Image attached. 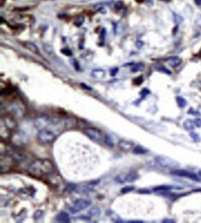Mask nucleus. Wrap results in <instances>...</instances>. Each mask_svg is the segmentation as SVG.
I'll return each instance as SVG.
<instances>
[{"mask_svg": "<svg viewBox=\"0 0 201 223\" xmlns=\"http://www.w3.org/2000/svg\"><path fill=\"white\" fill-rule=\"evenodd\" d=\"M52 162L47 159H35L30 164L28 168V172L33 177H43L45 175L50 174L53 171Z\"/></svg>", "mask_w": 201, "mask_h": 223, "instance_id": "obj_1", "label": "nucleus"}, {"mask_svg": "<svg viewBox=\"0 0 201 223\" xmlns=\"http://www.w3.org/2000/svg\"><path fill=\"white\" fill-rule=\"evenodd\" d=\"M9 111L15 117L22 118L23 116H24L25 111H26L25 105L22 102V101L15 100L9 106Z\"/></svg>", "mask_w": 201, "mask_h": 223, "instance_id": "obj_2", "label": "nucleus"}, {"mask_svg": "<svg viewBox=\"0 0 201 223\" xmlns=\"http://www.w3.org/2000/svg\"><path fill=\"white\" fill-rule=\"evenodd\" d=\"M56 137H57V134L49 129H44V130L39 131V132L37 134L38 140L43 144L52 143V142L55 141Z\"/></svg>", "mask_w": 201, "mask_h": 223, "instance_id": "obj_3", "label": "nucleus"}, {"mask_svg": "<svg viewBox=\"0 0 201 223\" xmlns=\"http://www.w3.org/2000/svg\"><path fill=\"white\" fill-rule=\"evenodd\" d=\"M11 142L16 146H23L28 143V137L23 132H16L11 135Z\"/></svg>", "mask_w": 201, "mask_h": 223, "instance_id": "obj_4", "label": "nucleus"}, {"mask_svg": "<svg viewBox=\"0 0 201 223\" xmlns=\"http://www.w3.org/2000/svg\"><path fill=\"white\" fill-rule=\"evenodd\" d=\"M91 205V201L87 199H78L76 200L73 205L71 207L70 210L71 213H78L80 211H82L85 208H87Z\"/></svg>", "mask_w": 201, "mask_h": 223, "instance_id": "obj_5", "label": "nucleus"}, {"mask_svg": "<svg viewBox=\"0 0 201 223\" xmlns=\"http://www.w3.org/2000/svg\"><path fill=\"white\" fill-rule=\"evenodd\" d=\"M155 160L157 161V163L158 165H160L163 168H168V169H175L178 167V163L175 162L174 160L166 157V156H157L155 158Z\"/></svg>", "mask_w": 201, "mask_h": 223, "instance_id": "obj_6", "label": "nucleus"}, {"mask_svg": "<svg viewBox=\"0 0 201 223\" xmlns=\"http://www.w3.org/2000/svg\"><path fill=\"white\" fill-rule=\"evenodd\" d=\"M84 133L96 143H100L102 141V132L95 128H85Z\"/></svg>", "mask_w": 201, "mask_h": 223, "instance_id": "obj_7", "label": "nucleus"}, {"mask_svg": "<svg viewBox=\"0 0 201 223\" xmlns=\"http://www.w3.org/2000/svg\"><path fill=\"white\" fill-rule=\"evenodd\" d=\"M51 120L47 116H42V117H39L37 118L35 120H34V127L41 131V130H44V129H47L51 123Z\"/></svg>", "mask_w": 201, "mask_h": 223, "instance_id": "obj_8", "label": "nucleus"}, {"mask_svg": "<svg viewBox=\"0 0 201 223\" xmlns=\"http://www.w3.org/2000/svg\"><path fill=\"white\" fill-rule=\"evenodd\" d=\"M172 175H175V176H180V177H185V178H188L190 180H199L198 179V176L193 172H190V171H187V170H173L171 172Z\"/></svg>", "mask_w": 201, "mask_h": 223, "instance_id": "obj_9", "label": "nucleus"}, {"mask_svg": "<svg viewBox=\"0 0 201 223\" xmlns=\"http://www.w3.org/2000/svg\"><path fill=\"white\" fill-rule=\"evenodd\" d=\"M12 160L13 158L9 155L5 156V161L1 157V172H7L9 171L12 167Z\"/></svg>", "mask_w": 201, "mask_h": 223, "instance_id": "obj_10", "label": "nucleus"}, {"mask_svg": "<svg viewBox=\"0 0 201 223\" xmlns=\"http://www.w3.org/2000/svg\"><path fill=\"white\" fill-rule=\"evenodd\" d=\"M1 123H3L8 129H9L10 131H14L17 128V122L14 118H12L11 117H4L1 119Z\"/></svg>", "mask_w": 201, "mask_h": 223, "instance_id": "obj_11", "label": "nucleus"}, {"mask_svg": "<svg viewBox=\"0 0 201 223\" xmlns=\"http://www.w3.org/2000/svg\"><path fill=\"white\" fill-rule=\"evenodd\" d=\"M119 147L120 150L128 152L132 149H133V144L130 141H126V140H120L119 142Z\"/></svg>", "mask_w": 201, "mask_h": 223, "instance_id": "obj_12", "label": "nucleus"}, {"mask_svg": "<svg viewBox=\"0 0 201 223\" xmlns=\"http://www.w3.org/2000/svg\"><path fill=\"white\" fill-rule=\"evenodd\" d=\"M97 182H98V180H96V181H91V182H87V184H82V185L78 186V190L80 192H82V193H87V192L91 191L94 188V186L97 184Z\"/></svg>", "mask_w": 201, "mask_h": 223, "instance_id": "obj_13", "label": "nucleus"}, {"mask_svg": "<svg viewBox=\"0 0 201 223\" xmlns=\"http://www.w3.org/2000/svg\"><path fill=\"white\" fill-rule=\"evenodd\" d=\"M167 63L171 66V67H173V68H176L178 67L179 65H181L182 63V59L178 57H171L167 59Z\"/></svg>", "mask_w": 201, "mask_h": 223, "instance_id": "obj_14", "label": "nucleus"}, {"mask_svg": "<svg viewBox=\"0 0 201 223\" xmlns=\"http://www.w3.org/2000/svg\"><path fill=\"white\" fill-rule=\"evenodd\" d=\"M43 48H44V51L46 52V54L51 57V58H56V54H55V51H54V48L51 45H48V44H44L43 45Z\"/></svg>", "mask_w": 201, "mask_h": 223, "instance_id": "obj_15", "label": "nucleus"}, {"mask_svg": "<svg viewBox=\"0 0 201 223\" xmlns=\"http://www.w3.org/2000/svg\"><path fill=\"white\" fill-rule=\"evenodd\" d=\"M56 220L58 222L67 223L70 222V216L66 212H59L56 217Z\"/></svg>", "mask_w": 201, "mask_h": 223, "instance_id": "obj_16", "label": "nucleus"}, {"mask_svg": "<svg viewBox=\"0 0 201 223\" xmlns=\"http://www.w3.org/2000/svg\"><path fill=\"white\" fill-rule=\"evenodd\" d=\"M23 45H24V46H25L27 49H29L31 52L35 53V54H38V53H39L38 47L36 46L35 44H33V43H32V42H25V43H23Z\"/></svg>", "mask_w": 201, "mask_h": 223, "instance_id": "obj_17", "label": "nucleus"}, {"mask_svg": "<svg viewBox=\"0 0 201 223\" xmlns=\"http://www.w3.org/2000/svg\"><path fill=\"white\" fill-rule=\"evenodd\" d=\"M92 76L95 79H102L105 76V71L101 69H97L92 71Z\"/></svg>", "mask_w": 201, "mask_h": 223, "instance_id": "obj_18", "label": "nucleus"}, {"mask_svg": "<svg viewBox=\"0 0 201 223\" xmlns=\"http://www.w3.org/2000/svg\"><path fill=\"white\" fill-rule=\"evenodd\" d=\"M184 127L187 130V131H193L196 127L195 121L191 120V119H186L184 122Z\"/></svg>", "mask_w": 201, "mask_h": 223, "instance_id": "obj_19", "label": "nucleus"}, {"mask_svg": "<svg viewBox=\"0 0 201 223\" xmlns=\"http://www.w3.org/2000/svg\"><path fill=\"white\" fill-rule=\"evenodd\" d=\"M138 179V174L136 172H130L128 174H126V177H125V180L127 182H132V181H134L135 180Z\"/></svg>", "mask_w": 201, "mask_h": 223, "instance_id": "obj_20", "label": "nucleus"}, {"mask_svg": "<svg viewBox=\"0 0 201 223\" xmlns=\"http://www.w3.org/2000/svg\"><path fill=\"white\" fill-rule=\"evenodd\" d=\"M133 152L134 154H137V155H143V154L147 153V149L144 148L143 146H135V147L133 149Z\"/></svg>", "mask_w": 201, "mask_h": 223, "instance_id": "obj_21", "label": "nucleus"}, {"mask_svg": "<svg viewBox=\"0 0 201 223\" xmlns=\"http://www.w3.org/2000/svg\"><path fill=\"white\" fill-rule=\"evenodd\" d=\"M100 213H101L100 209H99L98 208L95 207V208H91V209L89 210L88 215H89L90 217H98V216L100 215Z\"/></svg>", "mask_w": 201, "mask_h": 223, "instance_id": "obj_22", "label": "nucleus"}, {"mask_svg": "<svg viewBox=\"0 0 201 223\" xmlns=\"http://www.w3.org/2000/svg\"><path fill=\"white\" fill-rule=\"evenodd\" d=\"M176 102H177V105L180 107V108H185L186 106V100L183 97L181 96H177L176 97Z\"/></svg>", "mask_w": 201, "mask_h": 223, "instance_id": "obj_23", "label": "nucleus"}, {"mask_svg": "<svg viewBox=\"0 0 201 223\" xmlns=\"http://www.w3.org/2000/svg\"><path fill=\"white\" fill-rule=\"evenodd\" d=\"M104 142H105V144H106L109 147H113V146H114L113 141H112L111 137H110L109 134H106V135H105V137H104Z\"/></svg>", "mask_w": 201, "mask_h": 223, "instance_id": "obj_24", "label": "nucleus"}, {"mask_svg": "<svg viewBox=\"0 0 201 223\" xmlns=\"http://www.w3.org/2000/svg\"><path fill=\"white\" fill-rule=\"evenodd\" d=\"M172 189V186H169V185H160V186H158V187H155L153 190L155 192H158V191H169Z\"/></svg>", "mask_w": 201, "mask_h": 223, "instance_id": "obj_25", "label": "nucleus"}, {"mask_svg": "<svg viewBox=\"0 0 201 223\" xmlns=\"http://www.w3.org/2000/svg\"><path fill=\"white\" fill-rule=\"evenodd\" d=\"M125 177H126V174L123 175V174H120V175H118L117 177H115V181L119 182V184H123L125 180Z\"/></svg>", "mask_w": 201, "mask_h": 223, "instance_id": "obj_26", "label": "nucleus"}, {"mask_svg": "<svg viewBox=\"0 0 201 223\" xmlns=\"http://www.w3.org/2000/svg\"><path fill=\"white\" fill-rule=\"evenodd\" d=\"M76 188H77V186H76L75 184H68V185L65 186L64 192H66V193H71V192H73Z\"/></svg>", "mask_w": 201, "mask_h": 223, "instance_id": "obj_27", "label": "nucleus"}, {"mask_svg": "<svg viewBox=\"0 0 201 223\" xmlns=\"http://www.w3.org/2000/svg\"><path fill=\"white\" fill-rule=\"evenodd\" d=\"M144 64L143 63H140V64H137L135 65L134 67H133L132 69V71L133 72H136V71H140V70H144Z\"/></svg>", "mask_w": 201, "mask_h": 223, "instance_id": "obj_28", "label": "nucleus"}, {"mask_svg": "<svg viewBox=\"0 0 201 223\" xmlns=\"http://www.w3.org/2000/svg\"><path fill=\"white\" fill-rule=\"evenodd\" d=\"M133 190H134L133 186H125V187H123L122 190H120V192H122L123 194H127V193H129V192H131Z\"/></svg>", "mask_w": 201, "mask_h": 223, "instance_id": "obj_29", "label": "nucleus"}, {"mask_svg": "<svg viewBox=\"0 0 201 223\" xmlns=\"http://www.w3.org/2000/svg\"><path fill=\"white\" fill-rule=\"evenodd\" d=\"M42 216H43V212H42L41 210H37V211H35L34 214H33V218H34V219H39Z\"/></svg>", "mask_w": 201, "mask_h": 223, "instance_id": "obj_30", "label": "nucleus"}, {"mask_svg": "<svg viewBox=\"0 0 201 223\" xmlns=\"http://www.w3.org/2000/svg\"><path fill=\"white\" fill-rule=\"evenodd\" d=\"M190 137H191L195 142H198V141H199V136H198V134L196 133V132H190Z\"/></svg>", "mask_w": 201, "mask_h": 223, "instance_id": "obj_31", "label": "nucleus"}, {"mask_svg": "<svg viewBox=\"0 0 201 223\" xmlns=\"http://www.w3.org/2000/svg\"><path fill=\"white\" fill-rule=\"evenodd\" d=\"M83 22H84V18L83 17H80V19H77L74 23H75L76 26H81L83 24Z\"/></svg>", "mask_w": 201, "mask_h": 223, "instance_id": "obj_32", "label": "nucleus"}, {"mask_svg": "<svg viewBox=\"0 0 201 223\" xmlns=\"http://www.w3.org/2000/svg\"><path fill=\"white\" fill-rule=\"evenodd\" d=\"M142 82H143V77H138V78H136V79H134V80H133V83H134L136 85L141 84H142Z\"/></svg>", "mask_w": 201, "mask_h": 223, "instance_id": "obj_33", "label": "nucleus"}, {"mask_svg": "<svg viewBox=\"0 0 201 223\" xmlns=\"http://www.w3.org/2000/svg\"><path fill=\"white\" fill-rule=\"evenodd\" d=\"M61 52H62V53H63L64 55H66V56H69V57L72 55V52H71V51L70 49H68V48L62 49V50H61Z\"/></svg>", "mask_w": 201, "mask_h": 223, "instance_id": "obj_34", "label": "nucleus"}, {"mask_svg": "<svg viewBox=\"0 0 201 223\" xmlns=\"http://www.w3.org/2000/svg\"><path fill=\"white\" fill-rule=\"evenodd\" d=\"M116 8H117L118 9H123V1H118V2H116Z\"/></svg>", "mask_w": 201, "mask_h": 223, "instance_id": "obj_35", "label": "nucleus"}, {"mask_svg": "<svg viewBox=\"0 0 201 223\" xmlns=\"http://www.w3.org/2000/svg\"><path fill=\"white\" fill-rule=\"evenodd\" d=\"M194 121H195L196 127H201V118H196Z\"/></svg>", "mask_w": 201, "mask_h": 223, "instance_id": "obj_36", "label": "nucleus"}, {"mask_svg": "<svg viewBox=\"0 0 201 223\" xmlns=\"http://www.w3.org/2000/svg\"><path fill=\"white\" fill-rule=\"evenodd\" d=\"M117 72H118V68H114V69H112V70H110V74H111V76L116 75Z\"/></svg>", "mask_w": 201, "mask_h": 223, "instance_id": "obj_37", "label": "nucleus"}, {"mask_svg": "<svg viewBox=\"0 0 201 223\" xmlns=\"http://www.w3.org/2000/svg\"><path fill=\"white\" fill-rule=\"evenodd\" d=\"M72 63H73V65H74V67H75V70H79V65L77 64V61H76L75 59H73Z\"/></svg>", "mask_w": 201, "mask_h": 223, "instance_id": "obj_38", "label": "nucleus"}, {"mask_svg": "<svg viewBox=\"0 0 201 223\" xmlns=\"http://www.w3.org/2000/svg\"><path fill=\"white\" fill-rule=\"evenodd\" d=\"M160 70H161V71H164V72H166V73H168V74H171L172 72L170 71V70H166L164 67H161V69H160Z\"/></svg>", "mask_w": 201, "mask_h": 223, "instance_id": "obj_39", "label": "nucleus"}, {"mask_svg": "<svg viewBox=\"0 0 201 223\" xmlns=\"http://www.w3.org/2000/svg\"><path fill=\"white\" fill-rule=\"evenodd\" d=\"M139 193H141V194H149V191L148 190H139Z\"/></svg>", "mask_w": 201, "mask_h": 223, "instance_id": "obj_40", "label": "nucleus"}, {"mask_svg": "<svg viewBox=\"0 0 201 223\" xmlns=\"http://www.w3.org/2000/svg\"><path fill=\"white\" fill-rule=\"evenodd\" d=\"M149 92L147 91V89H143V91L141 92V94H148Z\"/></svg>", "mask_w": 201, "mask_h": 223, "instance_id": "obj_41", "label": "nucleus"}, {"mask_svg": "<svg viewBox=\"0 0 201 223\" xmlns=\"http://www.w3.org/2000/svg\"><path fill=\"white\" fill-rule=\"evenodd\" d=\"M195 3L197 6H201V0H195Z\"/></svg>", "mask_w": 201, "mask_h": 223, "instance_id": "obj_42", "label": "nucleus"}, {"mask_svg": "<svg viewBox=\"0 0 201 223\" xmlns=\"http://www.w3.org/2000/svg\"><path fill=\"white\" fill-rule=\"evenodd\" d=\"M81 85H82V87H84V88H85V89L91 90V87H89V86H87V85H85V84H82Z\"/></svg>", "mask_w": 201, "mask_h": 223, "instance_id": "obj_43", "label": "nucleus"}, {"mask_svg": "<svg viewBox=\"0 0 201 223\" xmlns=\"http://www.w3.org/2000/svg\"><path fill=\"white\" fill-rule=\"evenodd\" d=\"M188 113H189V114H197V113H196V112H195V111H194L192 108L188 110Z\"/></svg>", "mask_w": 201, "mask_h": 223, "instance_id": "obj_44", "label": "nucleus"}, {"mask_svg": "<svg viewBox=\"0 0 201 223\" xmlns=\"http://www.w3.org/2000/svg\"><path fill=\"white\" fill-rule=\"evenodd\" d=\"M163 222H174V220H172V219H164Z\"/></svg>", "mask_w": 201, "mask_h": 223, "instance_id": "obj_45", "label": "nucleus"}, {"mask_svg": "<svg viewBox=\"0 0 201 223\" xmlns=\"http://www.w3.org/2000/svg\"><path fill=\"white\" fill-rule=\"evenodd\" d=\"M194 192H201V189H195Z\"/></svg>", "mask_w": 201, "mask_h": 223, "instance_id": "obj_46", "label": "nucleus"}, {"mask_svg": "<svg viewBox=\"0 0 201 223\" xmlns=\"http://www.w3.org/2000/svg\"><path fill=\"white\" fill-rule=\"evenodd\" d=\"M198 176H199V177H201V170H199V171H198Z\"/></svg>", "mask_w": 201, "mask_h": 223, "instance_id": "obj_47", "label": "nucleus"}, {"mask_svg": "<svg viewBox=\"0 0 201 223\" xmlns=\"http://www.w3.org/2000/svg\"><path fill=\"white\" fill-rule=\"evenodd\" d=\"M162 1H165V2H169V1H171V0H162Z\"/></svg>", "mask_w": 201, "mask_h": 223, "instance_id": "obj_48", "label": "nucleus"}]
</instances>
